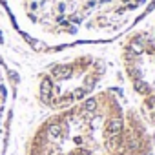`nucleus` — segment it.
I'll return each instance as SVG.
<instances>
[{
	"label": "nucleus",
	"instance_id": "f03ea898",
	"mask_svg": "<svg viewBox=\"0 0 155 155\" xmlns=\"http://www.w3.org/2000/svg\"><path fill=\"white\" fill-rule=\"evenodd\" d=\"M22 37L40 48L106 44L124 37L155 0H0Z\"/></svg>",
	"mask_w": 155,
	"mask_h": 155
},
{
	"label": "nucleus",
	"instance_id": "39448f33",
	"mask_svg": "<svg viewBox=\"0 0 155 155\" xmlns=\"http://www.w3.org/2000/svg\"><path fill=\"white\" fill-rule=\"evenodd\" d=\"M11 104H13V86H11V81L8 77L6 68L0 64V155L4 153Z\"/></svg>",
	"mask_w": 155,
	"mask_h": 155
},
{
	"label": "nucleus",
	"instance_id": "7ed1b4c3",
	"mask_svg": "<svg viewBox=\"0 0 155 155\" xmlns=\"http://www.w3.org/2000/svg\"><path fill=\"white\" fill-rule=\"evenodd\" d=\"M113 62L95 51L68 55L44 66L33 82L35 102L48 113L71 108L113 86Z\"/></svg>",
	"mask_w": 155,
	"mask_h": 155
},
{
	"label": "nucleus",
	"instance_id": "20e7f679",
	"mask_svg": "<svg viewBox=\"0 0 155 155\" xmlns=\"http://www.w3.org/2000/svg\"><path fill=\"white\" fill-rule=\"evenodd\" d=\"M119 57L133 104L144 122L155 130V33L142 28L128 31Z\"/></svg>",
	"mask_w": 155,
	"mask_h": 155
},
{
	"label": "nucleus",
	"instance_id": "f257e3e1",
	"mask_svg": "<svg viewBox=\"0 0 155 155\" xmlns=\"http://www.w3.org/2000/svg\"><path fill=\"white\" fill-rule=\"evenodd\" d=\"M151 128L119 86L48 113L29 133L24 155H151Z\"/></svg>",
	"mask_w": 155,
	"mask_h": 155
}]
</instances>
